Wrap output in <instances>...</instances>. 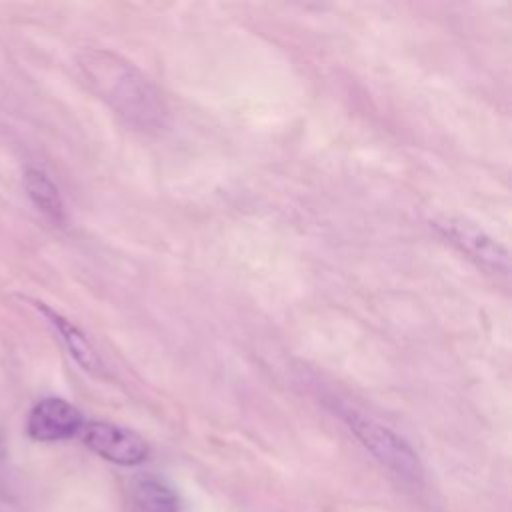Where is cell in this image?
Listing matches in <instances>:
<instances>
[{"instance_id":"8992f818","label":"cell","mask_w":512,"mask_h":512,"mask_svg":"<svg viewBox=\"0 0 512 512\" xmlns=\"http://www.w3.org/2000/svg\"><path fill=\"white\" fill-rule=\"evenodd\" d=\"M34 304L48 318V322L56 330L58 338L62 340L64 348L68 350V354L74 358V362L80 368H84L86 372L102 370V360H100L96 348L90 344L86 334L76 324H72L68 318H64L62 314H58L56 310H52L50 306H46L42 302H34Z\"/></svg>"},{"instance_id":"ba28073f","label":"cell","mask_w":512,"mask_h":512,"mask_svg":"<svg viewBox=\"0 0 512 512\" xmlns=\"http://www.w3.org/2000/svg\"><path fill=\"white\" fill-rule=\"evenodd\" d=\"M132 498L140 512H180L178 494L154 476H140L132 486Z\"/></svg>"},{"instance_id":"52a82bcc","label":"cell","mask_w":512,"mask_h":512,"mask_svg":"<svg viewBox=\"0 0 512 512\" xmlns=\"http://www.w3.org/2000/svg\"><path fill=\"white\" fill-rule=\"evenodd\" d=\"M22 184H24L26 196L38 208V212H42L54 224L66 222V206L60 196V190L44 170L28 166L24 170Z\"/></svg>"},{"instance_id":"5b68a950","label":"cell","mask_w":512,"mask_h":512,"mask_svg":"<svg viewBox=\"0 0 512 512\" xmlns=\"http://www.w3.org/2000/svg\"><path fill=\"white\" fill-rule=\"evenodd\" d=\"M82 412L64 398L48 396L38 400L26 418V434L36 442H60L80 434Z\"/></svg>"},{"instance_id":"6da1fadb","label":"cell","mask_w":512,"mask_h":512,"mask_svg":"<svg viewBox=\"0 0 512 512\" xmlns=\"http://www.w3.org/2000/svg\"><path fill=\"white\" fill-rule=\"evenodd\" d=\"M80 68L92 90L136 130H158L166 122L160 90L132 62L106 50H86Z\"/></svg>"},{"instance_id":"277c9868","label":"cell","mask_w":512,"mask_h":512,"mask_svg":"<svg viewBox=\"0 0 512 512\" xmlns=\"http://www.w3.org/2000/svg\"><path fill=\"white\" fill-rule=\"evenodd\" d=\"M78 436L94 454L120 466L142 464L150 452L146 440L140 434L112 422H84Z\"/></svg>"},{"instance_id":"9c48e42d","label":"cell","mask_w":512,"mask_h":512,"mask_svg":"<svg viewBox=\"0 0 512 512\" xmlns=\"http://www.w3.org/2000/svg\"><path fill=\"white\" fill-rule=\"evenodd\" d=\"M4 458H6V448H4V440L0 436V464L4 462Z\"/></svg>"},{"instance_id":"3957f363","label":"cell","mask_w":512,"mask_h":512,"mask_svg":"<svg viewBox=\"0 0 512 512\" xmlns=\"http://www.w3.org/2000/svg\"><path fill=\"white\" fill-rule=\"evenodd\" d=\"M438 234H442L448 242L460 248L468 258L476 260L484 268L492 272L506 274L510 270V256L504 244H500L494 236L482 230L478 224L454 216V214H440L430 220Z\"/></svg>"},{"instance_id":"7a4b0ae2","label":"cell","mask_w":512,"mask_h":512,"mask_svg":"<svg viewBox=\"0 0 512 512\" xmlns=\"http://www.w3.org/2000/svg\"><path fill=\"white\" fill-rule=\"evenodd\" d=\"M340 414L352 434L362 442V446L392 474L412 484H418L424 478V466L420 456L400 434L380 424L378 420L358 412L356 408L342 406Z\"/></svg>"}]
</instances>
